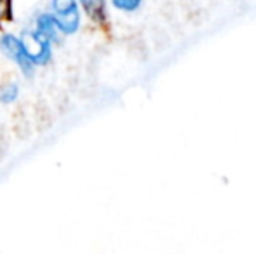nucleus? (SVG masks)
Returning <instances> with one entry per match:
<instances>
[{
	"label": "nucleus",
	"mask_w": 256,
	"mask_h": 254,
	"mask_svg": "<svg viewBox=\"0 0 256 254\" xmlns=\"http://www.w3.org/2000/svg\"><path fill=\"white\" fill-rule=\"evenodd\" d=\"M20 40L28 54L30 61L35 66H46L52 58V44L46 37H42L37 30H23Z\"/></svg>",
	"instance_id": "f257e3e1"
},
{
	"label": "nucleus",
	"mask_w": 256,
	"mask_h": 254,
	"mask_svg": "<svg viewBox=\"0 0 256 254\" xmlns=\"http://www.w3.org/2000/svg\"><path fill=\"white\" fill-rule=\"evenodd\" d=\"M51 10L63 35H74L80 28V9L77 0H51Z\"/></svg>",
	"instance_id": "f03ea898"
},
{
	"label": "nucleus",
	"mask_w": 256,
	"mask_h": 254,
	"mask_svg": "<svg viewBox=\"0 0 256 254\" xmlns=\"http://www.w3.org/2000/svg\"><path fill=\"white\" fill-rule=\"evenodd\" d=\"M0 51L6 56L9 61H12L18 68L21 70V73L26 78H32L35 73V64L30 61L28 54L24 52V47L21 44L20 37L12 33H4L0 37Z\"/></svg>",
	"instance_id": "7ed1b4c3"
},
{
	"label": "nucleus",
	"mask_w": 256,
	"mask_h": 254,
	"mask_svg": "<svg viewBox=\"0 0 256 254\" xmlns=\"http://www.w3.org/2000/svg\"><path fill=\"white\" fill-rule=\"evenodd\" d=\"M35 30L42 35V37L48 38L51 44H60L63 33H61L60 26H58L56 19L51 12H40L35 19Z\"/></svg>",
	"instance_id": "20e7f679"
},
{
	"label": "nucleus",
	"mask_w": 256,
	"mask_h": 254,
	"mask_svg": "<svg viewBox=\"0 0 256 254\" xmlns=\"http://www.w3.org/2000/svg\"><path fill=\"white\" fill-rule=\"evenodd\" d=\"M77 3H80L84 12L91 17L92 21L103 24L108 19V10H106V2L104 0H77Z\"/></svg>",
	"instance_id": "39448f33"
},
{
	"label": "nucleus",
	"mask_w": 256,
	"mask_h": 254,
	"mask_svg": "<svg viewBox=\"0 0 256 254\" xmlns=\"http://www.w3.org/2000/svg\"><path fill=\"white\" fill-rule=\"evenodd\" d=\"M18 96H20V85L16 82H7L0 87V103H4V105L14 103Z\"/></svg>",
	"instance_id": "423d86ee"
},
{
	"label": "nucleus",
	"mask_w": 256,
	"mask_h": 254,
	"mask_svg": "<svg viewBox=\"0 0 256 254\" xmlns=\"http://www.w3.org/2000/svg\"><path fill=\"white\" fill-rule=\"evenodd\" d=\"M110 2L115 9L122 10V12H136L142 7L143 0H110Z\"/></svg>",
	"instance_id": "0eeeda50"
},
{
	"label": "nucleus",
	"mask_w": 256,
	"mask_h": 254,
	"mask_svg": "<svg viewBox=\"0 0 256 254\" xmlns=\"http://www.w3.org/2000/svg\"><path fill=\"white\" fill-rule=\"evenodd\" d=\"M12 19V2L10 0H0V23Z\"/></svg>",
	"instance_id": "6e6552de"
}]
</instances>
